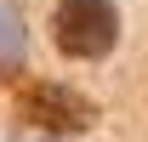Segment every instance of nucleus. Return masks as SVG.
<instances>
[{
  "label": "nucleus",
  "instance_id": "f257e3e1",
  "mask_svg": "<svg viewBox=\"0 0 148 142\" xmlns=\"http://www.w3.org/2000/svg\"><path fill=\"white\" fill-rule=\"evenodd\" d=\"M51 40L74 63H103L114 51V40H120V6L114 0H57Z\"/></svg>",
  "mask_w": 148,
  "mask_h": 142
},
{
  "label": "nucleus",
  "instance_id": "7ed1b4c3",
  "mask_svg": "<svg viewBox=\"0 0 148 142\" xmlns=\"http://www.w3.org/2000/svg\"><path fill=\"white\" fill-rule=\"evenodd\" d=\"M17 68H23V23H17V12L0 0V80L17 74Z\"/></svg>",
  "mask_w": 148,
  "mask_h": 142
},
{
  "label": "nucleus",
  "instance_id": "f03ea898",
  "mask_svg": "<svg viewBox=\"0 0 148 142\" xmlns=\"http://www.w3.org/2000/svg\"><path fill=\"white\" fill-rule=\"evenodd\" d=\"M17 119L34 125V131H51V137H69V131L97 125V102L57 85V80H23L17 85Z\"/></svg>",
  "mask_w": 148,
  "mask_h": 142
}]
</instances>
